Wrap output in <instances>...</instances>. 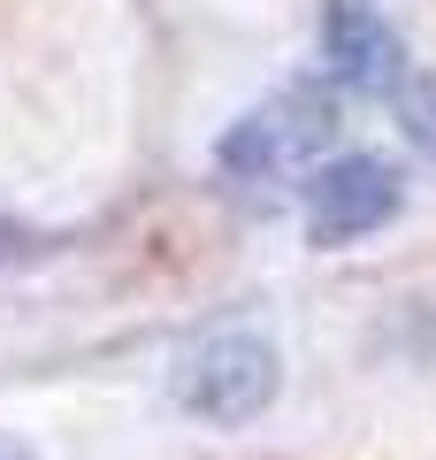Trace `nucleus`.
I'll list each match as a JSON object with an SVG mask.
<instances>
[{"label":"nucleus","instance_id":"1","mask_svg":"<svg viewBox=\"0 0 436 460\" xmlns=\"http://www.w3.org/2000/svg\"><path fill=\"white\" fill-rule=\"evenodd\" d=\"M275 384H283V353H275L268 330H245V323L207 330V338L184 345L177 368H169V399H177L184 414H199V422H214V429L253 422L275 399Z\"/></svg>","mask_w":436,"mask_h":460},{"label":"nucleus","instance_id":"2","mask_svg":"<svg viewBox=\"0 0 436 460\" xmlns=\"http://www.w3.org/2000/svg\"><path fill=\"white\" fill-rule=\"evenodd\" d=\"M329 131H337V115H329L322 93H275L268 108H253V115H238V123H230V138H222V154H214V162H222L230 177L268 184V177L307 169L314 154L329 146Z\"/></svg>","mask_w":436,"mask_h":460},{"label":"nucleus","instance_id":"3","mask_svg":"<svg viewBox=\"0 0 436 460\" xmlns=\"http://www.w3.org/2000/svg\"><path fill=\"white\" fill-rule=\"evenodd\" d=\"M398 208H405V184L383 154H337V162H322L307 192V238L314 246H360Z\"/></svg>","mask_w":436,"mask_h":460},{"label":"nucleus","instance_id":"4","mask_svg":"<svg viewBox=\"0 0 436 460\" xmlns=\"http://www.w3.org/2000/svg\"><path fill=\"white\" fill-rule=\"evenodd\" d=\"M322 62L353 93H405V39L383 0H322Z\"/></svg>","mask_w":436,"mask_h":460},{"label":"nucleus","instance_id":"5","mask_svg":"<svg viewBox=\"0 0 436 460\" xmlns=\"http://www.w3.org/2000/svg\"><path fill=\"white\" fill-rule=\"evenodd\" d=\"M398 115H405V131H414V146L436 162V84H414V77H405V93H398Z\"/></svg>","mask_w":436,"mask_h":460},{"label":"nucleus","instance_id":"6","mask_svg":"<svg viewBox=\"0 0 436 460\" xmlns=\"http://www.w3.org/2000/svg\"><path fill=\"white\" fill-rule=\"evenodd\" d=\"M0 460H31V453H23V445H16V438H0Z\"/></svg>","mask_w":436,"mask_h":460}]
</instances>
